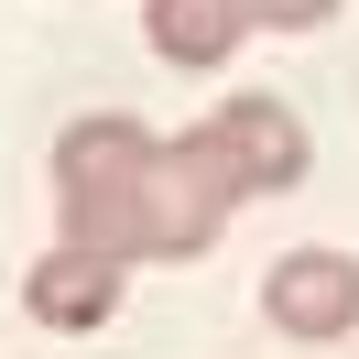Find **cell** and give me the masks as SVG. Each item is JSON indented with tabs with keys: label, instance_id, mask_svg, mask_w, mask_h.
I'll return each instance as SVG.
<instances>
[{
	"label": "cell",
	"instance_id": "cell-1",
	"mask_svg": "<svg viewBox=\"0 0 359 359\" xmlns=\"http://www.w3.org/2000/svg\"><path fill=\"white\" fill-rule=\"evenodd\" d=\"M240 207V175L207 142V120L185 142L142 131V120L98 109L55 142V229L66 250H98V262L142 272V262H196L218 240V218Z\"/></svg>",
	"mask_w": 359,
	"mask_h": 359
},
{
	"label": "cell",
	"instance_id": "cell-2",
	"mask_svg": "<svg viewBox=\"0 0 359 359\" xmlns=\"http://www.w3.org/2000/svg\"><path fill=\"white\" fill-rule=\"evenodd\" d=\"M262 316L283 337H305V348L348 337L359 327V262H348V250H283V262L262 272Z\"/></svg>",
	"mask_w": 359,
	"mask_h": 359
},
{
	"label": "cell",
	"instance_id": "cell-3",
	"mask_svg": "<svg viewBox=\"0 0 359 359\" xmlns=\"http://www.w3.org/2000/svg\"><path fill=\"white\" fill-rule=\"evenodd\" d=\"M207 142L229 153L240 196H283V185L305 175V120H294L283 98H229V109H207Z\"/></svg>",
	"mask_w": 359,
	"mask_h": 359
},
{
	"label": "cell",
	"instance_id": "cell-4",
	"mask_svg": "<svg viewBox=\"0 0 359 359\" xmlns=\"http://www.w3.org/2000/svg\"><path fill=\"white\" fill-rule=\"evenodd\" d=\"M120 283H131L120 262L55 240L44 262H33V283H22V316H44V327H109V316H120Z\"/></svg>",
	"mask_w": 359,
	"mask_h": 359
},
{
	"label": "cell",
	"instance_id": "cell-5",
	"mask_svg": "<svg viewBox=\"0 0 359 359\" xmlns=\"http://www.w3.org/2000/svg\"><path fill=\"white\" fill-rule=\"evenodd\" d=\"M142 33H153L163 66H229V44L250 33L240 0H142Z\"/></svg>",
	"mask_w": 359,
	"mask_h": 359
},
{
	"label": "cell",
	"instance_id": "cell-6",
	"mask_svg": "<svg viewBox=\"0 0 359 359\" xmlns=\"http://www.w3.org/2000/svg\"><path fill=\"white\" fill-rule=\"evenodd\" d=\"M250 22H272V33H327L337 22V0H240Z\"/></svg>",
	"mask_w": 359,
	"mask_h": 359
}]
</instances>
